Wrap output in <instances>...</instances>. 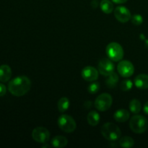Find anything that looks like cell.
I'll return each mask as SVG.
<instances>
[{
    "label": "cell",
    "mask_w": 148,
    "mask_h": 148,
    "mask_svg": "<svg viewBox=\"0 0 148 148\" xmlns=\"http://www.w3.org/2000/svg\"><path fill=\"white\" fill-rule=\"evenodd\" d=\"M31 81L26 76H19L12 79L8 84V90L17 97L23 96L30 90Z\"/></svg>",
    "instance_id": "cell-1"
},
{
    "label": "cell",
    "mask_w": 148,
    "mask_h": 148,
    "mask_svg": "<svg viewBox=\"0 0 148 148\" xmlns=\"http://www.w3.org/2000/svg\"><path fill=\"white\" fill-rule=\"evenodd\" d=\"M101 134L103 137L109 141H116L119 140L121 135V130L114 123H106L101 127Z\"/></svg>",
    "instance_id": "cell-2"
},
{
    "label": "cell",
    "mask_w": 148,
    "mask_h": 148,
    "mask_svg": "<svg viewBox=\"0 0 148 148\" xmlns=\"http://www.w3.org/2000/svg\"><path fill=\"white\" fill-rule=\"evenodd\" d=\"M130 127L133 132L142 134L147 130L148 121L143 116L135 115L130 119Z\"/></svg>",
    "instance_id": "cell-3"
},
{
    "label": "cell",
    "mask_w": 148,
    "mask_h": 148,
    "mask_svg": "<svg viewBox=\"0 0 148 148\" xmlns=\"http://www.w3.org/2000/svg\"><path fill=\"white\" fill-rule=\"evenodd\" d=\"M107 56L113 62H119L124 57V50L119 43L112 42L108 44L106 49Z\"/></svg>",
    "instance_id": "cell-4"
},
{
    "label": "cell",
    "mask_w": 148,
    "mask_h": 148,
    "mask_svg": "<svg viewBox=\"0 0 148 148\" xmlns=\"http://www.w3.org/2000/svg\"><path fill=\"white\" fill-rule=\"evenodd\" d=\"M58 126L59 128L66 133H72L76 130L77 124L75 119L71 116L63 114L58 119Z\"/></svg>",
    "instance_id": "cell-5"
},
{
    "label": "cell",
    "mask_w": 148,
    "mask_h": 148,
    "mask_svg": "<svg viewBox=\"0 0 148 148\" xmlns=\"http://www.w3.org/2000/svg\"><path fill=\"white\" fill-rule=\"evenodd\" d=\"M112 97L108 93H103L98 96L95 101V107L100 111H106L112 105Z\"/></svg>",
    "instance_id": "cell-6"
},
{
    "label": "cell",
    "mask_w": 148,
    "mask_h": 148,
    "mask_svg": "<svg viewBox=\"0 0 148 148\" xmlns=\"http://www.w3.org/2000/svg\"><path fill=\"white\" fill-rule=\"evenodd\" d=\"M32 138L36 143L45 144L50 140V132L45 127H36L32 132Z\"/></svg>",
    "instance_id": "cell-7"
},
{
    "label": "cell",
    "mask_w": 148,
    "mask_h": 148,
    "mask_svg": "<svg viewBox=\"0 0 148 148\" xmlns=\"http://www.w3.org/2000/svg\"><path fill=\"white\" fill-rule=\"evenodd\" d=\"M117 70L123 77H130L134 74V67L133 64L128 60L121 61L117 66Z\"/></svg>",
    "instance_id": "cell-8"
},
{
    "label": "cell",
    "mask_w": 148,
    "mask_h": 148,
    "mask_svg": "<svg viewBox=\"0 0 148 148\" xmlns=\"http://www.w3.org/2000/svg\"><path fill=\"white\" fill-rule=\"evenodd\" d=\"M114 64L110 59H102L98 63V72L104 76H108L114 72Z\"/></svg>",
    "instance_id": "cell-9"
},
{
    "label": "cell",
    "mask_w": 148,
    "mask_h": 148,
    "mask_svg": "<svg viewBox=\"0 0 148 148\" xmlns=\"http://www.w3.org/2000/svg\"><path fill=\"white\" fill-rule=\"evenodd\" d=\"M114 16L116 19L120 23H125L131 20L132 14L128 8L124 6L116 7L114 10Z\"/></svg>",
    "instance_id": "cell-10"
},
{
    "label": "cell",
    "mask_w": 148,
    "mask_h": 148,
    "mask_svg": "<svg viewBox=\"0 0 148 148\" xmlns=\"http://www.w3.org/2000/svg\"><path fill=\"white\" fill-rule=\"evenodd\" d=\"M82 78L88 82H93L98 77V71L95 67L91 66H85L82 70Z\"/></svg>",
    "instance_id": "cell-11"
},
{
    "label": "cell",
    "mask_w": 148,
    "mask_h": 148,
    "mask_svg": "<svg viewBox=\"0 0 148 148\" xmlns=\"http://www.w3.org/2000/svg\"><path fill=\"white\" fill-rule=\"evenodd\" d=\"M134 85L137 88L145 90L148 88V75L145 74L139 75L134 78Z\"/></svg>",
    "instance_id": "cell-12"
},
{
    "label": "cell",
    "mask_w": 148,
    "mask_h": 148,
    "mask_svg": "<svg viewBox=\"0 0 148 148\" xmlns=\"http://www.w3.org/2000/svg\"><path fill=\"white\" fill-rule=\"evenodd\" d=\"M12 77V69L10 66L3 64L0 66V82H7Z\"/></svg>",
    "instance_id": "cell-13"
},
{
    "label": "cell",
    "mask_w": 148,
    "mask_h": 148,
    "mask_svg": "<svg viewBox=\"0 0 148 148\" xmlns=\"http://www.w3.org/2000/svg\"><path fill=\"white\" fill-rule=\"evenodd\" d=\"M130 114L126 109H119L114 113V118L117 122H125L130 119Z\"/></svg>",
    "instance_id": "cell-14"
},
{
    "label": "cell",
    "mask_w": 148,
    "mask_h": 148,
    "mask_svg": "<svg viewBox=\"0 0 148 148\" xmlns=\"http://www.w3.org/2000/svg\"><path fill=\"white\" fill-rule=\"evenodd\" d=\"M51 145L54 147L62 148L64 147L67 145L68 140L64 136H55L51 140Z\"/></svg>",
    "instance_id": "cell-15"
},
{
    "label": "cell",
    "mask_w": 148,
    "mask_h": 148,
    "mask_svg": "<svg viewBox=\"0 0 148 148\" xmlns=\"http://www.w3.org/2000/svg\"><path fill=\"white\" fill-rule=\"evenodd\" d=\"M87 120L88 124L92 127H95L99 124L100 115L98 112L95 111H92L87 116Z\"/></svg>",
    "instance_id": "cell-16"
},
{
    "label": "cell",
    "mask_w": 148,
    "mask_h": 148,
    "mask_svg": "<svg viewBox=\"0 0 148 148\" xmlns=\"http://www.w3.org/2000/svg\"><path fill=\"white\" fill-rule=\"evenodd\" d=\"M119 80V77L116 72H112L108 76V78L106 80V84L107 87L109 88H114L118 84Z\"/></svg>",
    "instance_id": "cell-17"
},
{
    "label": "cell",
    "mask_w": 148,
    "mask_h": 148,
    "mask_svg": "<svg viewBox=\"0 0 148 148\" xmlns=\"http://www.w3.org/2000/svg\"><path fill=\"white\" fill-rule=\"evenodd\" d=\"M101 11L103 12L106 14H110L114 10V4L109 0H102L100 4Z\"/></svg>",
    "instance_id": "cell-18"
},
{
    "label": "cell",
    "mask_w": 148,
    "mask_h": 148,
    "mask_svg": "<svg viewBox=\"0 0 148 148\" xmlns=\"http://www.w3.org/2000/svg\"><path fill=\"white\" fill-rule=\"evenodd\" d=\"M57 107L61 113L65 112L69 107V100L66 97H62L58 101Z\"/></svg>",
    "instance_id": "cell-19"
},
{
    "label": "cell",
    "mask_w": 148,
    "mask_h": 148,
    "mask_svg": "<svg viewBox=\"0 0 148 148\" xmlns=\"http://www.w3.org/2000/svg\"><path fill=\"white\" fill-rule=\"evenodd\" d=\"M142 108V105L141 103L139 100L137 99H133L130 101V109L131 112H132L133 114H139L141 111Z\"/></svg>",
    "instance_id": "cell-20"
},
{
    "label": "cell",
    "mask_w": 148,
    "mask_h": 148,
    "mask_svg": "<svg viewBox=\"0 0 148 148\" xmlns=\"http://www.w3.org/2000/svg\"><path fill=\"white\" fill-rule=\"evenodd\" d=\"M119 144L122 147L130 148L134 146V141L132 137H129V136H125V137H123L120 139Z\"/></svg>",
    "instance_id": "cell-21"
},
{
    "label": "cell",
    "mask_w": 148,
    "mask_h": 148,
    "mask_svg": "<svg viewBox=\"0 0 148 148\" xmlns=\"http://www.w3.org/2000/svg\"><path fill=\"white\" fill-rule=\"evenodd\" d=\"M133 83L130 79H127L123 80L120 84V88L122 91H129L132 88Z\"/></svg>",
    "instance_id": "cell-22"
},
{
    "label": "cell",
    "mask_w": 148,
    "mask_h": 148,
    "mask_svg": "<svg viewBox=\"0 0 148 148\" xmlns=\"http://www.w3.org/2000/svg\"><path fill=\"white\" fill-rule=\"evenodd\" d=\"M100 90V84L98 82H92L88 88V92L90 94H95Z\"/></svg>",
    "instance_id": "cell-23"
},
{
    "label": "cell",
    "mask_w": 148,
    "mask_h": 148,
    "mask_svg": "<svg viewBox=\"0 0 148 148\" xmlns=\"http://www.w3.org/2000/svg\"><path fill=\"white\" fill-rule=\"evenodd\" d=\"M131 21L134 25H140L143 23V17L141 14H135L131 17Z\"/></svg>",
    "instance_id": "cell-24"
},
{
    "label": "cell",
    "mask_w": 148,
    "mask_h": 148,
    "mask_svg": "<svg viewBox=\"0 0 148 148\" xmlns=\"http://www.w3.org/2000/svg\"><path fill=\"white\" fill-rule=\"evenodd\" d=\"M7 92V88L4 85L0 83V97L4 96Z\"/></svg>",
    "instance_id": "cell-25"
},
{
    "label": "cell",
    "mask_w": 148,
    "mask_h": 148,
    "mask_svg": "<svg viewBox=\"0 0 148 148\" xmlns=\"http://www.w3.org/2000/svg\"><path fill=\"white\" fill-rule=\"evenodd\" d=\"M112 1L116 4H124V3L127 2L128 0H112Z\"/></svg>",
    "instance_id": "cell-26"
},
{
    "label": "cell",
    "mask_w": 148,
    "mask_h": 148,
    "mask_svg": "<svg viewBox=\"0 0 148 148\" xmlns=\"http://www.w3.org/2000/svg\"><path fill=\"white\" fill-rule=\"evenodd\" d=\"M143 110H144V112L146 114H147V115H148V101H147V102H146L145 104L144 108H143Z\"/></svg>",
    "instance_id": "cell-27"
},
{
    "label": "cell",
    "mask_w": 148,
    "mask_h": 148,
    "mask_svg": "<svg viewBox=\"0 0 148 148\" xmlns=\"http://www.w3.org/2000/svg\"><path fill=\"white\" fill-rule=\"evenodd\" d=\"M91 105H92V103H90V101H85V107H86V108H90Z\"/></svg>",
    "instance_id": "cell-28"
},
{
    "label": "cell",
    "mask_w": 148,
    "mask_h": 148,
    "mask_svg": "<svg viewBox=\"0 0 148 148\" xmlns=\"http://www.w3.org/2000/svg\"><path fill=\"white\" fill-rule=\"evenodd\" d=\"M145 46H146V47H147L148 49V39L145 40Z\"/></svg>",
    "instance_id": "cell-29"
}]
</instances>
